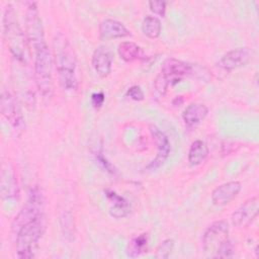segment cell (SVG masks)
Instances as JSON below:
<instances>
[{"label": "cell", "mask_w": 259, "mask_h": 259, "mask_svg": "<svg viewBox=\"0 0 259 259\" xmlns=\"http://www.w3.org/2000/svg\"><path fill=\"white\" fill-rule=\"evenodd\" d=\"M26 36L34 52V80L36 87L45 98L54 93L53 59L45 38L41 18L36 4L30 2L26 10Z\"/></svg>", "instance_id": "cell-1"}, {"label": "cell", "mask_w": 259, "mask_h": 259, "mask_svg": "<svg viewBox=\"0 0 259 259\" xmlns=\"http://www.w3.org/2000/svg\"><path fill=\"white\" fill-rule=\"evenodd\" d=\"M53 53L60 85L64 90H76L78 87L77 60L73 47L64 34L55 35Z\"/></svg>", "instance_id": "cell-2"}, {"label": "cell", "mask_w": 259, "mask_h": 259, "mask_svg": "<svg viewBox=\"0 0 259 259\" xmlns=\"http://www.w3.org/2000/svg\"><path fill=\"white\" fill-rule=\"evenodd\" d=\"M202 68L188 62L177 60L174 58L167 59L162 67L161 71L154 81L155 91L159 96H164L169 88L176 83L182 81L185 77L198 78V74Z\"/></svg>", "instance_id": "cell-3"}, {"label": "cell", "mask_w": 259, "mask_h": 259, "mask_svg": "<svg viewBox=\"0 0 259 259\" xmlns=\"http://www.w3.org/2000/svg\"><path fill=\"white\" fill-rule=\"evenodd\" d=\"M3 36L12 56L18 62L25 63L28 39L18 23L15 10L11 4H7L4 8Z\"/></svg>", "instance_id": "cell-4"}, {"label": "cell", "mask_w": 259, "mask_h": 259, "mask_svg": "<svg viewBox=\"0 0 259 259\" xmlns=\"http://www.w3.org/2000/svg\"><path fill=\"white\" fill-rule=\"evenodd\" d=\"M44 218L22 226L16 232V256L20 259L34 257L38 242L44 233Z\"/></svg>", "instance_id": "cell-5"}, {"label": "cell", "mask_w": 259, "mask_h": 259, "mask_svg": "<svg viewBox=\"0 0 259 259\" xmlns=\"http://www.w3.org/2000/svg\"><path fill=\"white\" fill-rule=\"evenodd\" d=\"M45 195L41 189L38 186H34L31 188L28 198L20 211L14 218L12 223V227L14 231H18L22 226L35 221L37 219L44 218V209H45Z\"/></svg>", "instance_id": "cell-6"}, {"label": "cell", "mask_w": 259, "mask_h": 259, "mask_svg": "<svg viewBox=\"0 0 259 259\" xmlns=\"http://www.w3.org/2000/svg\"><path fill=\"white\" fill-rule=\"evenodd\" d=\"M1 112L14 131L21 133L24 130L25 123L20 105L14 95L4 87L1 91Z\"/></svg>", "instance_id": "cell-7"}, {"label": "cell", "mask_w": 259, "mask_h": 259, "mask_svg": "<svg viewBox=\"0 0 259 259\" xmlns=\"http://www.w3.org/2000/svg\"><path fill=\"white\" fill-rule=\"evenodd\" d=\"M229 224L220 220L213 222L208 228L205 230L202 236V248L206 253H214L219 249V247L229 239Z\"/></svg>", "instance_id": "cell-8"}, {"label": "cell", "mask_w": 259, "mask_h": 259, "mask_svg": "<svg viewBox=\"0 0 259 259\" xmlns=\"http://www.w3.org/2000/svg\"><path fill=\"white\" fill-rule=\"evenodd\" d=\"M259 199L258 196H253L242 203L231 217L232 224L236 228H245L249 226L258 215Z\"/></svg>", "instance_id": "cell-9"}, {"label": "cell", "mask_w": 259, "mask_h": 259, "mask_svg": "<svg viewBox=\"0 0 259 259\" xmlns=\"http://www.w3.org/2000/svg\"><path fill=\"white\" fill-rule=\"evenodd\" d=\"M150 133H151L152 138L157 146V156L146 167V169L147 170H155V169L159 168L161 165H163L164 162L167 160V158L170 154V151H171V146H170L168 137L158 126L151 124Z\"/></svg>", "instance_id": "cell-10"}, {"label": "cell", "mask_w": 259, "mask_h": 259, "mask_svg": "<svg viewBox=\"0 0 259 259\" xmlns=\"http://www.w3.org/2000/svg\"><path fill=\"white\" fill-rule=\"evenodd\" d=\"M251 59L252 53L249 49L239 48L229 51L227 54H225L219 61L218 65L226 71H233L246 66L251 61Z\"/></svg>", "instance_id": "cell-11"}, {"label": "cell", "mask_w": 259, "mask_h": 259, "mask_svg": "<svg viewBox=\"0 0 259 259\" xmlns=\"http://www.w3.org/2000/svg\"><path fill=\"white\" fill-rule=\"evenodd\" d=\"M242 189L239 181H229L221 184L211 192V202L217 206H224L235 199Z\"/></svg>", "instance_id": "cell-12"}, {"label": "cell", "mask_w": 259, "mask_h": 259, "mask_svg": "<svg viewBox=\"0 0 259 259\" xmlns=\"http://www.w3.org/2000/svg\"><path fill=\"white\" fill-rule=\"evenodd\" d=\"M18 193L17 179L10 163H3L1 170V195L3 198L15 197Z\"/></svg>", "instance_id": "cell-13"}, {"label": "cell", "mask_w": 259, "mask_h": 259, "mask_svg": "<svg viewBox=\"0 0 259 259\" xmlns=\"http://www.w3.org/2000/svg\"><path fill=\"white\" fill-rule=\"evenodd\" d=\"M92 66L99 76L106 77L109 75L112 67V55L106 47L100 46L94 51Z\"/></svg>", "instance_id": "cell-14"}, {"label": "cell", "mask_w": 259, "mask_h": 259, "mask_svg": "<svg viewBox=\"0 0 259 259\" xmlns=\"http://www.w3.org/2000/svg\"><path fill=\"white\" fill-rule=\"evenodd\" d=\"M99 34L103 39L121 38L131 35V31L118 20L105 19L99 24Z\"/></svg>", "instance_id": "cell-15"}, {"label": "cell", "mask_w": 259, "mask_h": 259, "mask_svg": "<svg viewBox=\"0 0 259 259\" xmlns=\"http://www.w3.org/2000/svg\"><path fill=\"white\" fill-rule=\"evenodd\" d=\"M208 108L202 103H190L182 113V118L187 126H194L201 122L207 115Z\"/></svg>", "instance_id": "cell-16"}, {"label": "cell", "mask_w": 259, "mask_h": 259, "mask_svg": "<svg viewBox=\"0 0 259 259\" xmlns=\"http://www.w3.org/2000/svg\"><path fill=\"white\" fill-rule=\"evenodd\" d=\"M105 195L112 202V205L109 208V213L111 217L115 219H121L130 213L131 205L124 197L109 189L105 190Z\"/></svg>", "instance_id": "cell-17"}, {"label": "cell", "mask_w": 259, "mask_h": 259, "mask_svg": "<svg viewBox=\"0 0 259 259\" xmlns=\"http://www.w3.org/2000/svg\"><path fill=\"white\" fill-rule=\"evenodd\" d=\"M117 53L124 62H134L144 58V52L134 41H122L118 45Z\"/></svg>", "instance_id": "cell-18"}, {"label": "cell", "mask_w": 259, "mask_h": 259, "mask_svg": "<svg viewBox=\"0 0 259 259\" xmlns=\"http://www.w3.org/2000/svg\"><path fill=\"white\" fill-rule=\"evenodd\" d=\"M208 147L201 140L192 142L188 151V162L191 166H197L201 164L208 156Z\"/></svg>", "instance_id": "cell-19"}, {"label": "cell", "mask_w": 259, "mask_h": 259, "mask_svg": "<svg viewBox=\"0 0 259 259\" xmlns=\"http://www.w3.org/2000/svg\"><path fill=\"white\" fill-rule=\"evenodd\" d=\"M148 249V235L141 234L128 242L125 252L128 257L135 258L146 252Z\"/></svg>", "instance_id": "cell-20"}, {"label": "cell", "mask_w": 259, "mask_h": 259, "mask_svg": "<svg viewBox=\"0 0 259 259\" xmlns=\"http://www.w3.org/2000/svg\"><path fill=\"white\" fill-rule=\"evenodd\" d=\"M142 30L150 38H157L161 34L162 24L158 17L147 15L142 22Z\"/></svg>", "instance_id": "cell-21"}, {"label": "cell", "mask_w": 259, "mask_h": 259, "mask_svg": "<svg viewBox=\"0 0 259 259\" xmlns=\"http://www.w3.org/2000/svg\"><path fill=\"white\" fill-rule=\"evenodd\" d=\"M174 248V241L172 239L164 240L157 248L156 258L159 259H167L172 253Z\"/></svg>", "instance_id": "cell-22"}, {"label": "cell", "mask_w": 259, "mask_h": 259, "mask_svg": "<svg viewBox=\"0 0 259 259\" xmlns=\"http://www.w3.org/2000/svg\"><path fill=\"white\" fill-rule=\"evenodd\" d=\"M234 252H235L234 245H233L232 241L230 239H228L227 241H225L219 247V249L214 253L213 257H215V258H229V257H232L234 255Z\"/></svg>", "instance_id": "cell-23"}, {"label": "cell", "mask_w": 259, "mask_h": 259, "mask_svg": "<svg viewBox=\"0 0 259 259\" xmlns=\"http://www.w3.org/2000/svg\"><path fill=\"white\" fill-rule=\"evenodd\" d=\"M62 229L63 234L66 237H71V239L74 237V225H73V218L70 212L64 213L62 217ZM74 239V238H73Z\"/></svg>", "instance_id": "cell-24"}, {"label": "cell", "mask_w": 259, "mask_h": 259, "mask_svg": "<svg viewBox=\"0 0 259 259\" xmlns=\"http://www.w3.org/2000/svg\"><path fill=\"white\" fill-rule=\"evenodd\" d=\"M95 157H96V160L98 161V163L110 174L112 175H116L117 174V170L115 169V167L101 154V153H96L95 154Z\"/></svg>", "instance_id": "cell-25"}, {"label": "cell", "mask_w": 259, "mask_h": 259, "mask_svg": "<svg viewBox=\"0 0 259 259\" xmlns=\"http://www.w3.org/2000/svg\"><path fill=\"white\" fill-rule=\"evenodd\" d=\"M149 7L152 12L162 17L166 14V2L165 1H149Z\"/></svg>", "instance_id": "cell-26"}, {"label": "cell", "mask_w": 259, "mask_h": 259, "mask_svg": "<svg viewBox=\"0 0 259 259\" xmlns=\"http://www.w3.org/2000/svg\"><path fill=\"white\" fill-rule=\"evenodd\" d=\"M125 95L127 97H130L131 99L135 100V101H142L145 97L144 92L142 90V88L138 85H134L132 87H130L125 93Z\"/></svg>", "instance_id": "cell-27"}, {"label": "cell", "mask_w": 259, "mask_h": 259, "mask_svg": "<svg viewBox=\"0 0 259 259\" xmlns=\"http://www.w3.org/2000/svg\"><path fill=\"white\" fill-rule=\"evenodd\" d=\"M105 100V95L103 92H95L91 95V103L94 108H100Z\"/></svg>", "instance_id": "cell-28"}]
</instances>
